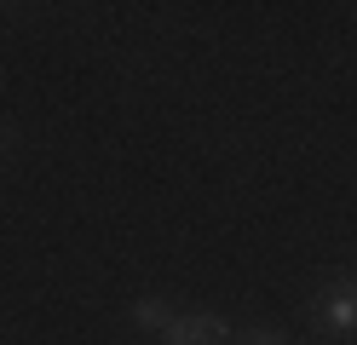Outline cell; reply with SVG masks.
I'll return each instance as SVG.
<instances>
[{
    "label": "cell",
    "mask_w": 357,
    "mask_h": 345,
    "mask_svg": "<svg viewBox=\"0 0 357 345\" xmlns=\"http://www.w3.org/2000/svg\"><path fill=\"white\" fill-rule=\"evenodd\" d=\"M323 322L334 334H351L357 328V288H328L323 293Z\"/></svg>",
    "instance_id": "cell-1"
},
{
    "label": "cell",
    "mask_w": 357,
    "mask_h": 345,
    "mask_svg": "<svg viewBox=\"0 0 357 345\" xmlns=\"http://www.w3.org/2000/svg\"><path fill=\"white\" fill-rule=\"evenodd\" d=\"M132 322H139V328H150V334H167L173 311L162 305V299H139V305H132Z\"/></svg>",
    "instance_id": "cell-2"
},
{
    "label": "cell",
    "mask_w": 357,
    "mask_h": 345,
    "mask_svg": "<svg viewBox=\"0 0 357 345\" xmlns=\"http://www.w3.org/2000/svg\"><path fill=\"white\" fill-rule=\"evenodd\" d=\"M190 328H196V339H202V345H231V328H225L219 316H208V311H196Z\"/></svg>",
    "instance_id": "cell-3"
},
{
    "label": "cell",
    "mask_w": 357,
    "mask_h": 345,
    "mask_svg": "<svg viewBox=\"0 0 357 345\" xmlns=\"http://www.w3.org/2000/svg\"><path fill=\"white\" fill-rule=\"evenodd\" d=\"M162 339H167V345H202V339H196V328H190V316H173Z\"/></svg>",
    "instance_id": "cell-4"
},
{
    "label": "cell",
    "mask_w": 357,
    "mask_h": 345,
    "mask_svg": "<svg viewBox=\"0 0 357 345\" xmlns=\"http://www.w3.org/2000/svg\"><path fill=\"white\" fill-rule=\"evenodd\" d=\"M248 345H282V339H277V334H254Z\"/></svg>",
    "instance_id": "cell-5"
},
{
    "label": "cell",
    "mask_w": 357,
    "mask_h": 345,
    "mask_svg": "<svg viewBox=\"0 0 357 345\" xmlns=\"http://www.w3.org/2000/svg\"><path fill=\"white\" fill-rule=\"evenodd\" d=\"M0 150H6V127H0Z\"/></svg>",
    "instance_id": "cell-6"
},
{
    "label": "cell",
    "mask_w": 357,
    "mask_h": 345,
    "mask_svg": "<svg viewBox=\"0 0 357 345\" xmlns=\"http://www.w3.org/2000/svg\"><path fill=\"white\" fill-rule=\"evenodd\" d=\"M351 288H357V276H351Z\"/></svg>",
    "instance_id": "cell-7"
}]
</instances>
